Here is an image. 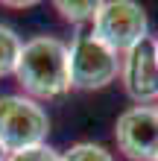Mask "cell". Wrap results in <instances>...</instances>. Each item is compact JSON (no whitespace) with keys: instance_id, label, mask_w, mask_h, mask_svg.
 I'll use <instances>...</instances> for the list:
<instances>
[{"instance_id":"9c48e42d","label":"cell","mask_w":158,"mask_h":161,"mask_svg":"<svg viewBox=\"0 0 158 161\" xmlns=\"http://www.w3.org/2000/svg\"><path fill=\"white\" fill-rule=\"evenodd\" d=\"M62 161H114V155L103 144L82 141V144H73L68 153H62Z\"/></svg>"},{"instance_id":"5bb4252c","label":"cell","mask_w":158,"mask_h":161,"mask_svg":"<svg viewBox=\"0 0 158 161\" xmlns=\"http://www.w3.org/2000/svg\"><path fill=\"white\" fill-rule=\"evenodd\" d=\"M155 161H158V158H155Z\"/></svg>"},{"instance_id":"52a82bcc","label":"cell","mask_w":158,"mask_h":161,"mask_svg":"<svg viewBox=\"0 0 158 161\" xmlns=\"http://www.w3.org/2000/svg\"><path fill=\"white\" fill-rule=\"evenodd\" d=\"M21 35H18L12 26H3L0 24V79L6 76H15V68H18V56H21Z\"/></svg>"},{"instance_id":"4fadbf2b","label":"cell","mask_w":158,"mask_h":161,"mask_svg":"<svg viewBox=\"0 0 158 161\" xmlns=\"http://www.w3.org/2000/svg\"><path fill=\"white\" fill-rule=\"evenodd\" d=\"M155 47H158V38H155Z\"/></svg>"},{"instance_id":"30bf717a","label":"cell","mask_w":158,"mask_h":161,"mask_svg":"<svg viewBox=\"0 0 158 161\" xmlns=\"http://www.w3.org/2000/svg\"><path fill=\"white\" fill-rule=\"evenodd\" d=\"M6 161H62V153H56L53 147L41 144V147H30V149H21V153H12Z\"/></svg>"},{"instance_id":"6da1fadb","label":"cell","mask_w":158,"mask_h":161,"mask_svg":"<svg viewBox=\"0 0 158 161\" xmlns=\"http://www.w3.org/2000/svg\"><path fill=\"white\" fill-rule=\"evenodd\" d=\"M15 82L30 100H59L70 91V50L56 35L24 41L15 68Z\"/></svg>"},{"instance_id":"8992f818","label":"cell","mask_w":158,"mask_h":161,"mask_svg":"<svg viewBox=\"0 0 158 161\" xmlns=\"http://www.w3.org/2000/svg\"><path fill=\"white\" fill-rule=\"evenodd\" d=\"M120 82L138 106L158 103V47L155 38H144L120 56Z\"/></svg>"},{"instance_id":"5b68a950","label":"cell","mask_w":158,"mask_h":161,"mask_svg":"<svg viewBox=\"0 0 158 161\" xmlns=\"http://www.w3.org/2000/svg\"><path fill=\"white\" fill-rule=\"evenodd\" d=\"M114 144L129 161L158 158V111L155 106H132L114 120Z\"/></svg>"},{"instance_id":"ba28073f","label":"cell","mask_w":158,"mask_h":161,"mask_svg":"<svg viewBox=\"0 0 158 161\" xmlns=\"http://www.w3.org/2000/svg\"><path fill=\"white\" fill-rule=\"evenodd\" d=\"M53 6L70 24H88L97 15V0H56Z\"/></svg>"},{"instance_id":"8fae6325","label":"cell","mask_w":158,"mask_h":161,"mask_svg":"<svg viewBox=\"0 0 158 161\" xmlns=\"http://www.w3.org/2000/svg\"><path fill=\"white\" fill-rule=\"evenodd\" d=\"M6 158H9V153H6V147L0 144V161H6Z\"/></svg>"},{"instance_id":"3957f363","label":"cell","mask_w":158,"mask_h":161,"mask_svg":"<svg viewBox=\"0 0 158 161\" xmlns=\"http://www.w3.org/2000/svg\"><path fill=\"white\" fill-rule=\"evenodd\" d=\"M70 50V88L103 91L120 79V53L103 44L94 32H79L68 44Z\"/></svg>"},{"instance_id":"277c9868","label":"cell","mask_w":158,"mask_h":161,"mask_svg":"<svg viewBox=\"0 0 158 161\" xmlns=\"http://www.w3.org/2000/svg\"><path fill=\"white\" fill-rule=\"evenodd\" d=\"M91 24H94L91 32L120 56L132 50L135 44H141L144 38H150L146 9L135 0H103V3H97V15Z\"/></svg>"},{"instance_id":"7c38bea8","label":"cell","mask_w":158,"mask_h":161,"mask_svg":"<svg viewBox=\"0 0 158 161\" xmlns=\"http://www.w3.org/2000/svg\"><path fill=\"white\" fill-rule=\"evenodd\" d=\"M155 111H158V103H155Z\"/></svg>"},{"instance_id":"7a4b0ae2","label":"cell","mask_w":158,"mask_h":161,"mask_svg":"<svg viewBox=\"0 0 158 161\" xmlns=\"http://www.w3.org/2000/svg\"><path fill=\"white\" fill-rule=\"evenodd\" d=\"M50 117L41 103L24 94H3L0 97V144L6 153H21L30 147L47 144Z\"/></svg>"}]
</instances>
